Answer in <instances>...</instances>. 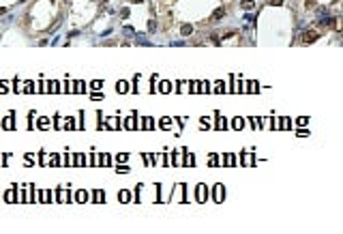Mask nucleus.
Masks as SVG:
<instances>
[{
  "instance_id": "f257e3e1",
  "label": "nucleus",
  "mask_w": 343,
  "mask_h": 234,
  "mask_svg": "<svg viewBox=\"0 0 343 234\" xmlns=\"http://www.w3.org/2000/svg\"><path fill=\"white\" fill-rule=\"evenodd\" d=\"M302 39H304V43H313L315 39H317V32H315V30H307L302 35Z\"/></svg>"
},
{
  "instance_id": "f03ea898",
  "label": "nucleus",
  "mask_w": 343,
  "mask_h": 234,
  "mask_svg": "<svg viewBox=\"0 0 343 234\" xmlns=\"http://www.w3.org/2000/svg\"><path fill=\"white\" fill-rule=\"evenodd\" d=\"M223 15H225V9H223V7H219V9H217V11H215V13H212V21H217V19H221V17H223Z\"/></svg>"
},
{
  "instance_id": "7ed1b4c3",
  "label": "nucleus",
  "mask_w": 343,
  "mask_h": 234,
  "mask_svg": "<svg viewBox=\"0 0 343 234\" xmlns=\"http://www.w3.org/2000/svg\"><path fill=\"white\" fill-rule=\"evenodd\" d=\"M193 32V26H182V35H191Z\"/></svg>"
},
{
  "instance_id": "20e7f679",
  "label": "nucleus",
  "mask_w": 343,
  "mask_h": 234,
  "mask_svg": "<svg viewBox=\"0 0 343 234\" xmlns=\"http://www.w3.org/2000/svg\"><path fill=\"white\" fill-rule=\"evenodd\" d=\"M242 9H253V2H251V0H244V2H242Z\"/></svg>"
},
{
  "instance_id": "39448f33",
  "label": "nucleus",
  "mask_w": 343,
  "mask_h": 234,
  "mask_svg": "<svg viewBox=\"0 0 343 234\" xmlns=\"http://www.w3.org/2000/svg\"><path fill=\"white\" fill-rule=\"evenodd\" d=\"M304 4H307V9H311V7H315V2H313V0H304Z\"/></svg>"
},
{
  "instance_id": "423d86ee",
  "label": "nucleus",
  "mask_w": 343,
  "mask_h": 234,
  "mask_svg": "<svg viewBox=\"0 0 343 234\" xmlns=\"http://www.w3.org/2000/svg\"><path fill=\"white\" fill-rule=\"evenodd\" d=\"M279 2H281V0H273V4H279Z\"/></svg>"
}]
</instances>
